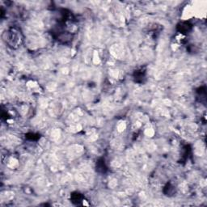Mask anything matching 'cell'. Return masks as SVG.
I'll use <instances>...</instances> for the list:
<instances>
[{
	"mask_svg": "<svg viewBox=\"0 0 207 207\" xmlns=\"http://www.w3.org/2000/svg\"><path fill=\"white\" fill-rule=\"evenodd\" d=\"M191 24L189 23H187V22L181 23L180 24H178V27H177V29H178L179 32H180L181 33H186V32H188L191 29Z\"/></svg>",
	"mask_w": 207,
	"mask_h": 207,
	"instance_id": "cell-1",
	"label": "cell"
},
{
	"mask_svg": "<svg viewBox=\"0 0 207 207\" xmlns=\"http://www.w3.org/2000/svg\"><path fill=\"white\" fill-rule=\"evenodd\" d=\"M96 170L100 172H105L107 170V167L105 165V163H104V160L103 159H100L97 163H96Z\"/></svg>",
	"mask_w": 207,
	"mask_h": 207,
	"instance_id": "cell-2",
	"label": "cell"
},
{
	"mask_svg": "<svg viewBox=\"0 0 207 207\" xmlns=\"http://www.w3.org/2000/svg\"><path fill=\"white\" fill-rule=\"evenodd\" d=\"M71 199H72V202H76L78 203L82 200V195L79 193H74L71 194Z\"/></svg>",
	"mask_w": 207,
	"mask_h": 207,
	"instance_id": "cell-3",
	"label": "cell"
}]
</instances>
